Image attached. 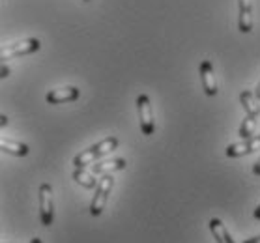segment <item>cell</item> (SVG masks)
Here are the masks:
<instances>
[{
	"mask_svg": "<svg viewBox=\"0 0 260 243\" xmlns=\"http://www.w3.org/2000/svg\"><path fill=\"white\" fill-rule=\"evenodd\" d=\"M116 148H118V138L116 136H107V138L100 141L98 144H94V146L86 148L84 152H81L79 155H75L73 157V166L75 168H84V166L92 165L94 161H98L103 155L114 152Z\"/></svg>",
	"mask_w": 260,
	"mask_h": 243,
	"instance_id": "obj_1",
	"label": "cell"
},
{
	"mask_svg": "<svg viewBox=\"0 0 260 243\" xmlns=\"http://www.w3.org/2000/svg\"><path fill=\"white\" fill-rule=\"evenodd\" d=\"M40 47H42V43H40L38 38L19 40V42H15V43H10V45L0 47V62H2V60H12V58H17V56L32 54Z\"/></svg>",
	"mask_w": 260,
	"mask_h": 243,
	"instance_id": "obj_2",
	"label": "cell"
},
{
	"mask_svg": "<svg viewBox=\"0 0 260 243\" xmlns=\"http://www.w3.org/2000/svg\"><path fill=\"white\" fill-rule=\"evenodd\" d=\"M113 185H114V178L111 174H103V178L98 182V185H95V195L92 198V202H90V214L94 215V217L103 214L107 200H109V195L113 191Z\"/></svg>",
	"mask_w": 260,
	"mask_h": 243,
	"instance_id": "obj_3",
	"label": "cell"
},
{
	"mask_svg": "<svg viewBox=\"0 0 260 243\" xmlns=\"http://www.w3.org/2000/svg\"><path fill=\"white\" fill-rule=\"evenodd\" d=\"M137 111H139V120H141L142 135L150 136L155 131V120L152 113V103L146 94H141L137 97Z\"/></svg>",
	"mask_w": 260,
	"mask_h": 243,
	"instance_id": "obj_4",
	"label": "cell"
},
{
	"mask_svg": "<svg viewBox=\"0 0 260 243\" xmlns=\"http://www.w3.org/2000/svg\"><path fill=\"white\" fill-rule=\"evenodd\" d=\"M40 215L42 225L51 226L54 219V200H53V187L49 184L40 185Z\"/></svg>",
	"mask_w": 260,
	"mask_h": 243,
	"instance_id": "obj_5",
	"label": "cell"
},
{
	"mask_svg": "<svg viewBox=\"0 0 260 243\" xmlns=\"http://www.w3.org/2000/svg\"><path fill=\"white\" fill-rule=\"evenodd\" d=\"M260 150V135L251 136V138H243V143H236L226 146V157H242V155L253 154Z\"/></svg>",
	"mask_w": 260,
	"mask_h": 243,
	"instance_id": "obj_6",
	"label": "cell"
},
{
	"mask_svg": "<svg viewBox=\"0 0 260 243\" xmlns=\"http://www.w3.org/2000/svg\"><path fill=\"white\" fill-rule=\"evenodd\" d=\"M199 73H201V81H202V88L206 92V95H215L217 94V79H215V70L210 60H202L201 67H199Z\"/></svg>",
	"mask_w": 260,
	"mask_h": 243,
	"instance_id": "obj_7",
	"label": "cell"
},
{
	"mask_svg": "<svg viewBox=\"0 0 260 243\" xmlns=\"http://www.w3.org/2000/svg\"><path fill=\"white\" fill-rule=\"evenodd\" d=\"M79 95H81V90L77 86H66V88L51 90L45 99H47L49 105H62V103L79 99Z\"/></svg>",
	"mask_w": 260,
	"mask_h": 243,
	"instance_id": "obj_8",
	"label": "cell"
},
{
	"mask_svg": "<svg viewBox=\"0 0 260 243\" xmlns=\"http://www.w3.org/2000/svg\"><path fill=\"white\" fill-rule=\"evenodd\" d=\"M238 4H240V21H238L240 32L249 34L253 30V0H238Z\"/></svg>",
	"mask_w": 260,
	"mask_h": 243,
	"instance_id": "obj_9",
	"label": "cell"
},
{
	"mask_svg": "<svg viewBox=\"0 0 260 243\" xmlns=\"http://www.w3.org/2000/svg\"><path fill=\"white\" fill-rule=\"evenodd\" d=\"M0 150L10 155H17V157H24V155L30 154V148L24 143L10 141V138H2V136H0Z\"/></svg>",
	"mask_w": 260,
	"mask_h": 243,
	"instance_id": "obj_10",
	"label": "cell"
},
{
	"mask_svg": "<svg viewBox=\"0 0 260 243\" xmlns=\"http://www.w3.org/2000/svg\"><path fill=\"white\" fill-rule=\"evenodd\" d=\"M208 225H210V230H212L213 237H215L217 243H234V239L231 237V234H229L226 226L223 225L221 219H210Z\"/></svg>",
	"mask_w": 260,
	"mask_h": 243,
	"instance_id": "obj_11",
	"label": "cell"
},
{
	"mask_svg": "<svg viewBox=\"0 0 260 243\" xmlns=\"http://www.w3.org/2000/svg\"><path fill=\"white\" fill-rule=\"evenodd\" d=\"M125 165H127L125 159H109L92 166V172L94 174H111V172H116V170H124Z\"/></svg>",
	"mask_w": 260,
	"mask_h": 243,
	"instance_id": "obj_12",
	"label": "cell"
},
{
	"mask_svg": "<svg viewBox=\"0 0 260 243\" xmlns=\"http://www.w3.org/2000/svg\"><path fill=\"white\" fill-rule=\"evenodd\" d=\"M240 101H242L243 109H245V114H249V116H254V118H258L260 114V105L258 101H256V97H254L249 90H243L242 94H240Z\"/></svg>",
	"mask_w": 260,
	"mask_h": 243,
	"instance_id": "obj_13",
	"label": "cell"
},
{
	"mask_svg": "<svg viewBox=\"0 0 260 243\" xmlns=\"http://www.w3.org/2000/svg\"><path fill=\"white\" fill-rule=\"evenodd\" d=\"M73 180H75L79 185L86 187V189H94L95 185H98V180H95L94 174L88 170H84V168H75V170H73Z\"/></svg>",
	"mask_w": 260,
	"mask_h": 243,
	"instance_id": "obj_14",
	"label": "cell"
},
{
	"mask_svg": "<svg viewBox=\"0 0 260 243\" xmlns=\"http://www.w3.org/2000/svg\"><path fill=\"white\" fill-rule=\"evenodd\" d=\"M254 129H256V118L254 116H245L242 122V125H240V136L242 138H251V136L254 135Z\"/></svg>",
	"mask_w": 260,
	"mask_h": 243,
	"instance_id": "obj_15",
	"label": "cell"
},
{
	"mask_svg": "<svg viewBox=\"0 0 260 243\" xmlns=\"http://www.w3.org/2000/svg\"><path fill=\"white\" fill-rule=\"evenodd\" d=\"M10 73H12V70H10L6 64H2V62H0V79L10 77Z\"/></svg>",
	"mask_w": 260,
	"mask_h": 243,
	"instance_id": "obj_16",
	"label": "cell"
},
{
	"mask_svg": "<svg viewBox=\"0 0 260 243\" xmlns=\"http://www.w3.org/2000/svg\"><path fill=\"white\" fill-rule=\"evenodd\" d=\"M253 172H254V176H260V157H258V161L254 163V166H253Z\"/></svg>",
	"mask_w": 260,
	"mask_h": 243,
	"instance_id": "obj_17",
	"label": "cell"
},
{
	"mask_svg": "<svg viewBox=\"0 0 260 243\" xmlns=\"http://www.w3.org/2000/svg\"><path fill=\"white\" fill-rule=\"evenodd\" d=\"M8 124V116L6 114H0V127H4Z\"/></svg>",
	"mask_w": 260,
	"mask_h": 243,
	"instance_id": "obj_18",
	"label": "cell"
},
{
	"mask_svg": "<svg viewBox=\"0 0 260 243\" xmlns=\"http://www.w3.org/2000/svg\"><path fill=\"white\" fill-rule=\"evenodd\" d=\"M243 243H260V236H254V237H251V239H245Z\"/></svg>",
	"mask_w": 260,
	"mask_h": 243,
	"instance_id": "obj_19",
	"label": "cell"
},
{
	"mask_svg": "<svg viewBox=\"0 0 260 243\" xmlns=\"http://www.w3.org/2000/svg\"><path fill=\"white\" fill-rule=\"evenodd\" d=\"M254 219H258V221H260V204L256 206V210H254Z\"/></svg>",
	"mask_w": 260,
	"mask_h": 243,
	"instance_id": "obj_20",
	"label": "cell"
},
{
	"mask_svg": "<svg viewBox=\"0 0 260 243\" xmlns=\"http://www.w3.org/2000/svg\"><path fill=\"white\" fill-rule=\"evenodd\" d=\"M254 97L260 101V83H258V86H256V94H254Z\"/></svg>",
	"mask_w": 260,
	"mask_h": 243,
	"instance_id": "obj_21",
	"label": "cell"
},
{
	"mask_svg": "<svg viewBox=\"0 0 260 243\" xmlns=\"http://www.w3.org/2000/svg\"><path fill=\"white\" fill-rule=\"evenodd\" d=\"M30 243H43V241L40 239V237H32V239H30Z\"/></svg>",
	"mask_w": 260,
	"mask_h": 243,
	"instance_id": "obj_22",
	"label": "cell"
},
{
	"mask_svg": "<svg viewBox=\"0 0 260 243\" xmlns=\"http://www.w3.org/2000/svg\"><path fill=\"white\" fill-rule=\"evenodd\" d=\"M83 2H90V0H83Z\"/></svg>",
	"mask_w": 260,
	"mask_h": 243,
	"instance_id": "obj_23",
	"label": "cell"
}]
</instances>
